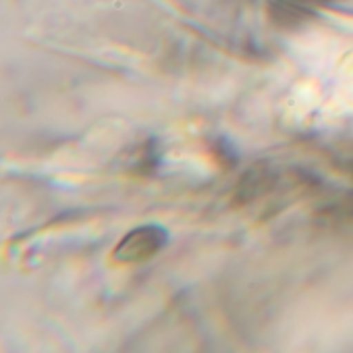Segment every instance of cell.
I'll return each mask as SVG.
<instances>
[{
  "instance_id": "cell-1",
  "label": "cell",
  "mask_w": 353,
  "mask_h": 353,
  "mask_svg": "<svg viewBox=\"0 0 353 353\" xmlns=\"http://www.w3.org/2000/svg\"><path fill=\"white\" fill-rule=\"evenodd\" d=\"M166 233L158 227H139L131 233H127L121 243L117 245L112 258L121 264H133V262H145L148 258L156 256L158 250L164 245Z\"/></svg>"
}]
</instances>
